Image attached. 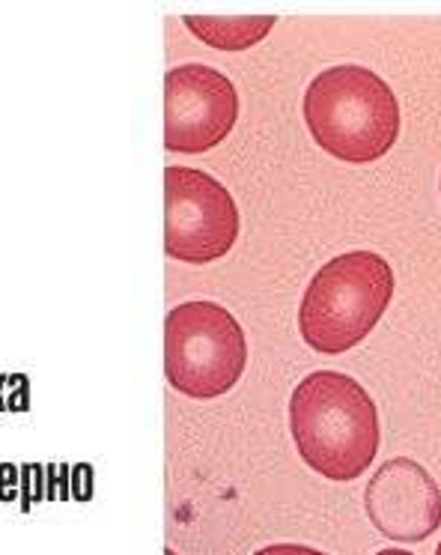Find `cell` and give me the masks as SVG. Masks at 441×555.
Segmentation results:
<instances>
[{"label": "cell", "mask_w": 441, "mask_h": 555, "mask_svg": "<svg viewBox=\"0 0 441 555\" xmlns=\"http://www.w3.org/2000/svg\"><path fill=\"white\" fill-rule=\"evenodd\" d=\"M289 430L301 460L328 481H355L379 451L376 403L340 371H316L298 383Z\"/></svg>", "instance_id": "cell-1"}, {"label": "cell", "mask_w": 441, "mask_h": 555, "mask_svg": "<svg viewBox=\"0 0 441 555\" xmlns=\"http://www.w3.org/2000/svg\"><path fill=\"white\" fill-rule=\"evenodd\" d=\"M304 120L313 141L343 162H376L400 134V105L379 75L364 66H332L310 81Z\"/></svg>", "instance_id": "cell-2"}, {"label": "cell", "mask_w": 441, "mask_h": 555, "mask_svg": "<svg viewBox=\"0 0 441 555\" xmlns=\"http://www.w3.org/2000/svg\"><path fill=\"white\" fill-rule=\"evenodd\" d=\"M393 296V269L376 251H346L304 291L298 328L310 350L340 356L367 338Z\"/></svg>", "instance_id": "cell-3"}, {"label": "cell", "mask_w": 441, "mask_h": 555, "mask_svg": "<svg viewBox=\"0 0 441 555\" xmlns=\"http://www.w3.org/2000/svg\"><path fill=\"white\" fill-rule=\"evenodd\" d=\"M248 364V340L218 302H182L165 320L167 383L189 398H221Z\"/></svg>", "instance_id": "cell-4"}, {"label": "cell", "mask_w": 441, "mask_h": 555, "mask_svg": "<svg viewBox=\"0 0 441 555\" xmlns=\"http://www.w3.org/2000/svg\"><path fill=\"white\" fill-rule=\"evenodd\" d=\"M238 236L233 194L203 170L165 168V248L182 263H212Z\"/></svg>", "instance_id": "cell-5"}, {"label": "cell", "mask_w": 441, "mask_h": 555, "mask_svg": "<svg viewBox=\"0 0 441 555\" xmlns=\"http://www.w3.org/2000/svg\"><path fill=\"white\" fill-rule=\"evenodd\" d=\"M238 93L224 73L182 63L165 75V146L173 153H206L233 132Z\"/></svg>", "instance_id": "cell-6"}, {"label": "cell", "mask_w": 441, "mask_h": 555, "mask_svg": "<svg viewBox=\"0 0 441 555\" xmlns=\"http://www.w3.org/2000/svg\"><path fill=\"white\" fill-rule=\"evenodd\" d=\"M369 522L400 543L427 541L441 526V490L420 463L393 457L381 463L364 493Z\"/></svg>", "instance_id": "cell-7"}, {"label": "cell", "mask_w": 441, "mask_h": 555, "mask_svg": "<svg viewBox=\"0 0 441 555\" xmlns=\"http://www.w3.org/2000/svg\"><path fill=\"white\" fill-rule=\"evenodd\" d=\"M185 25L212 49L245 51L269 37L274 15H185Z\"/></svg>", "instance_id": "cell-8"}, {"label": "cell", "mask_w": 441, "mask_h": 555, "mask_svg": "<svg viewBox=\"0 0 441 555\" xmlns=\"http://www.w3.org/2000/svg\"><path fill=\"white\" fill-rule=\"evenodd\" d=\"M254 555H328L322 550H310V546H298V543H274L265 550H257Z\"/></svg>", "instance_id": "cell-9"}, {"label": "cell", "mask_w": 441, "mask_h": 555, "mask_svg": "<svg viewBox=\"0 0 441 555\" xmlns=\"http://www.w3.org/2000/svg\"><path fill=\"white\" fill-rule=\"evenodd\" d=\"M376 555H415V553H408V550H381V553Z\"/></svg>", "instance_id": "cell-10"}, {"label": "cell", "mask_w": 441, "mask_h": 555, "mask_svg": "<svg viewBox=\"0 0 441 555\" xmlns=\"http://www.w3.org/2000/svg\"><path fill=\"white\" fill-rule=\"evenodd\" d=\"M165 555H177V553H173V550H165Z\"/></svg>", "instance_id": "cell-11"}, {"label": "cell", "mask_w": 441, "mask_h": 555, "mask_svg": "<svg viewBox=\"0 0 441 555\" xmlns=\"http://www.w3.org/2000/svg\"><path fill=\"white\" fill-rule=\"evenodd\" d=\"M436 555H441V543H439V550H436Z\"/></svg>", "instance_id": "cell-12"}]
</instances>
